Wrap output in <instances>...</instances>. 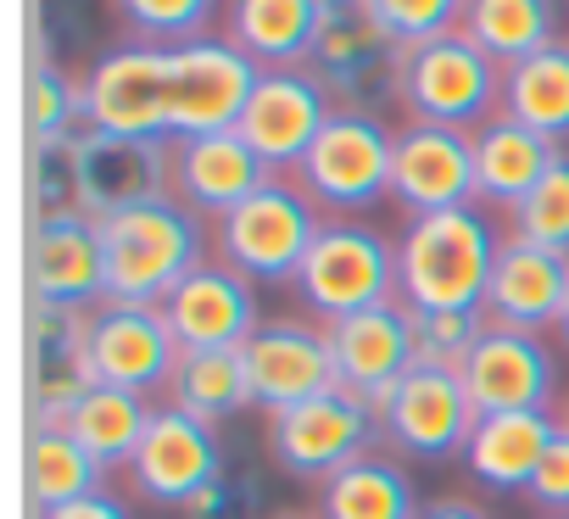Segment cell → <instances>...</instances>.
<instances>
[{
    "mask_svg": "<svg viewBox=\"0 0 569 519\" xmlns=\"http://www.w3.org/2000/svg\"><path fill=\"white\" fill-rule=\"evenodd\" d=\"M391 146H397V129H386V118L336 107V118L319 129L313 151L297 162L291 179L319 212L358 218L391 196Z\"/></svg>",
    "mask_w": 569,
    "mask_h": 519,
    "instance_id": "cell-5",
    "label": "cell"
},
{
    "mask_svg": "<svg viewBox=\"0 0 569 519\" xmlns=\"http://www.w3.org/2000/svg\"><path fill=\"white\" fill-rule=\"evenodd\" d=\"M246 375H251V397L262 413L297 408L308 397L336 391V352H330V330L302 325V319H268L257 325V336L240 347Z\"/></svg>",
    "mask_w": 569,
    "mask_h": 519,
    "instance_id": "cell-18",
    "label": "cell"
},
{
    "mask_svg": "<svg viewBox=\"0 0 569 519\" xmlns=\"http://www.w3.org/2000/svg\"><path fill=\"white\" fill-rule=\"evenodd\" d=\"M107 480V463L68 430V425H34L29 436V497L40 513L68 508L79 497H96Z\"/></svg>",
    "mask_w": 569,
    "mask_h": 519,
    "instance_id": "cell-31",
    "label": "cell"
},
{
    "mask_svg": "<svg viewBox=\"0 0 569 519\" xmlns=\"http://www.w3.org/2000/svg\"><path fill=\"white\" fill-rule=\"evenodd\" d=\"M380 441V419L375 402L352 397L347 386L308 397L297 408L268 413V458L291 475V480H330L336 469L358 463L363 452H375Z\"/></svg>",
    "mask_w": 569,
    "mask_h": 519,
    "instance_id": "cell-8",
    "label": "cell"
},
{
    "mask_svg": "<svg viewBox=\"0 0 569 519\" xmlns=\"http://www.w3.org/2000/svg\"><path fill=\"white\" fill-rule=\"evenodd\" d=\"M168 402L218 430L223 419L257 408L246 358L240 352H179V369L168 380Z\"/></svg>",
    "mask_w": 569,
    "mask_h": 519,
    "instance_id": "cell-32",
    "label": "cell"
},
{
    "mask_svg": "<svg viewBox=\"0 0 569 519\" xmlns=\"http://www.w3.org/2000/svg\"><path fill=\"white\" fill-rule=\"evenodd\" d=\"M486 336V313H413V347L419 363L436 369H463L475 341Z\"/></svg>",
    "mask_w": 569,
    "mask_h": 519,
    "instance_id": "cell-38",
    "label": "cell"
},
{
    "mask_svg": "<svg viewBox=\"0 0 569 519\" xmlns=\"http://www.w3.org/2000/svg\"><path fill=\"white\" fill-rule=\"evenodd\" d=\"M525 497H530L541 513L569 519V430L552 436V447H547V458H541V469H536V480H530Z\"/></svg>",
    "mask_w": 569,
    "mask_h": 519,
    "instance_id": "cell-41",
    "label": "cell"
},
{
    "mask_svg": "<svg viewBox=\"0 0 569 519\" xmlns=\"http://www.w3.org/2000/svg\"><path fill=\"white\" fill-rule=\"evenodd\" d=\"M173 196V140L79 129V212L112 218Z\"/></svg>",
    "mask_w": 569,
    "mask_h": 519,
    "instance_id": "cell-13",
    "label": "cell"
},
{
    "mask_svg": "<svg viewBox=\"0 0 569 519\" xmlns=\"http://www.w3.org/2000/svg\"><path fill=\"white\" fill-rule=\"evenodd\" d=\"M391 201L408 218L475 207V134L441 123H402L391 146Z\"/></svg>",
    "mask_w": 569,
    "mask_h": 519,
    "instance_id": "cell-15",
    "label": "cell"
},
{
    "mask_svg": "<svg viewBox=\"0 0 569 519\" xmlns=\"http://www.w3.org/2000/svg\"><path fill=\"white\" fill-rule=\"evenodd\" d=\"M563 302H569V257L502 234L497 269L486 286V325L541 336V330H558Z\"/></svg>",
    "mask_w": 569,
    "mask_h": 519,
    "instance_id": "cell-23",
    "label": "cell"
},
{
    "mask_svg": "<svg viewBox=\"0 0 569 519\" xmlns=\"http://www.w3.org/2000/svg\"><path fill=\"white\" fill-rule=\"evenodd\" d=\"M375 419H380V441L408 452V458H452L469 447L475 436V402L458 380V369H436V363H413L380 402H375Z\"/></svg>",
    "mask_w": 569,
    "mask_h": 519,
    "instance_id": "cell-10",
    "label": "cell"
},
{
    "mask_svg": "<svg viewBox=\"0 0 569 519\" xmlns=\"http://www.w3.org/2000/svg\"><path fill=\"white\" fill-rule=\"evenodd\" d=\"M330 118H336V101L325 96V84L308 68H262L234 134L257 151V162L268 173L291 179Z\"/></svg>",
    "mask_w": 569,
    "mask_h": 519,
    "instance_id": "cell-11",
    "label": "cell"
},
{
    "mask_svg": "<svg viewBox=\"0 0 569 519\" xmlns=\"http://www.w3.org/2000/svg\"><path fill=\"white\" fill-rule=\"evenodd\" d=\"M29 196L34 212H79V134L29 146Z\"/></svg>",
    "mask_w": 569,
    "mask_h": 519,
    "instance_id": "cell-37",
    "label": "cell"
},
{
    "mask_svg": "<svg viewBox=\"0 0 569 519\" xmlns=\"http://www.w3.org/2000/svg\"><path fill=\"white\" fill-rule=\"evenodd\" d=\"M84 101V129L101 134H146V140H173L168 134V46H118L90 62L79 79Z\"/></svg>",
    "mask_w": 569,
    "mask_h": 519,
    "instance_id": "cell-12",
    "label": "cell"
},
{
    "mask_svg": "<svg viewBox=\"0 0 569 519\" xmlns=\"http://www.w3.org/2000/svg\"><path fill=\"white\" fill-rule=\"evenodd\" d=\"M29 302L101 308L107 302V251L101 223L84 212H34L29 223Z\"/></svg>",
    "mask_w": 569,
    "mask_h": 519,
    "instance_id": "cell-17",
    "label": "cell"
},
{
    "mask_svg": "<svg viewBox=\"0 0 569 519\" xmlns=\"http://www.w3.org/2000/svg\"><path fill=\"white\" fill-rule=\"evenodd\" d=\"M508 234L569 257V151H558L547 173L525 190V201L508 212Z\"/></svg>",
    "mask_w": 569,
    "mask_h": 519,
    "instance_id": "cell-34",
    "label": "cell"
},
{
    "mask_svg": "<svg viewBox=\"0 0 569 519\" xmlns=\"http://www.w3.org/2000/svg\"><path fill=\"white\" fill-rule=\"evenodd\" d=\"M502 234L480 207L408 218L397 240V297L413 313H486Z\"/></svg>",
    "mask_w": 569,
    "mask_h": 519,
    "instance_id": "cell-1",
    "label": "cell"
},
{
    "mask_svg": "<svg viewBox=\"0 0 569 519\" xmlns=\"http://www.w3.org/2000/svg\"><path fill=\"white\" fill-rule=\"evenodd\" d=\"M223 447H218V430L201 425L196 413L184 408H157L134 463H129V480L146 502L157 508H184L196 491H207L218 475H223Z\"/></svg>",
    "mask_w": 569,
    "mask_h": 519,
    "instance_id": "cell-19",
    "label": "cell"
},
{
    "mask_svg": "<svg viewBox=\"0 0 569 519\" xmlns=\"http://www.w3.org/2000/svg\"><path fill=\"white\" fill-rule=\"evenodd\" d=\"M90 313L29 302V408L34 425H68V413L101 386L90 358Z\"/></svg>",
    "mask_w": 569,
    "mask_h": 519,
    "instance_id": "cell-14",
    "label": "cell"
},
{
    "mask_svg": "<svg viewBox=\"0 0 569 519\" xmlns=\"http://www.w3.org/2000/svg\"><path fill=\"white\" fill-rule=\"evenodd\" d=\"M558 436V413L536 408V413H486L475 419V436L463 447V469L475 475V486L486 491H530L547 447Z\"/></svg>",
    "mask_w": 569,
    "mask_h": 519,
    "instance_id": "cell-25",
    "label": "cell"
},
{
    "mask_svg": "<svg viewBox=\"0 0 569 519\" xmlns=\"http://www.w3.org/2000/svg\"><path fill=\"white\" fill-rule=\"evenodd\" d=\"M319 229H325V218L297 190V179L273 173L229 218L212 223V246H218V263H229L234 275L284 286V280H297V269H302V257H308Z\"/></svg>",
    "mask_w": 569,
    "mask_h": 519,
    "instance_id": "cell-6",
    "label": "cell"
},
{
    "mask_svg": "<svg viewBox=\"0 0 569 519\" xmlns=\"http://www.w3.org/2000/svg\"><path fill=\"white\" fill-rule=\"evenodd\" d=\"M325 0H223V34L257 68H302Z\"/></svg>",
    "mask_w": 569,
    "mask_h": 519,
    "instance_id": "cell-27",
    "label": "cell"
},
{
    "mask_svg": "<svg viewBox=\"0 0 569 519\" xmlns=\"http://www.w3.org/2000/svg\"><path fill=\"white\" fill-rule=\"evenodd\" d=\"M90 358L96 380L151 397L173 380L179 369V341L162 319V308H134V302H101L90 313Z\"/></svg>",
    "mask_w": 569,
    "mask_h": 519,
    "instance_id": "cell-21",
    "label": "cell"
},
{
    "mask_svg": "<svg viewBox=\"0 0 569 519\" xmlns=\"http://www.w3.org/2000/svg\"><path fill=\"white\" fill-rule=\"evenodd\" d=\"M402 107L413 123H441V129L475 134L480 123H491L502 112V68L463 29L419 40V46H408Z\"/></svg>",
    "mask_w": 569,
    "mask_h": 519,
    "instance_id": "cell-7",
    "label": "cell"
},
{
    "mask_svg": "<svg viewBox=\"0 0 569 519\" xmlns=\"http://www.w3.org/2000/svg\"><path fill=\"white\" fill-rule=\"evenodd\" d=\"M162 319L179 341V352H240L257 336V291L229 263L190 269L173 297L162 302Z\"/></svg>",
    "mask_w": 569,
    "mask_h": 519,
    "instance_id": "cell-20",
    "label": "cell"
},
{
    "mask_svg": "<svg viewBox=\"0 0 569 519\" xmlns=\"http://www.w3.org/2000/svg\"><path fill=\"white\" fill-rule=\"evenodd\" d=\"M419 491L397 458L363 452L319 486V519H419Z\"/></svg>",
    "mask_w": 569,
    "mask_h": 519,
    "instance_id": "cell-28",
    "label": "cell"
},
{
    "mask_svg": "<svg viewBox=\"0 0 569 519\" xmlns=\"http://www.w3.org/2000/svg\"><path fill=\"white\" fill-rule=\"evenodd\" d=\"M558 341L569 347V302H563V313H558Z\"/></svg>",
    "mask_w": 569,
    "mask_h": 519,
    "instance_id": "cell-44",
    "label": "cell"
},
{
    "mask_svg": "<svg viewBox=\"0 0 569 519\" xmlns=\"http://www.w3.org/2000/svg\"><path fill=\"white\" fill-rule=\"evenodd\" d=\"M497 68L558 46V0H469L458 23Z\"/></svg>",
    "mask_w": 569,
    "mask_h": 519,
    "instance_id": "cell-30",
    "label": "cell"
},
{
    "mask_svg": "<svg viewBox=\"0 0 569 519\" xmlns=\"http://www.w3.org/2000/svg\"><path fill=\"white\" fill-rule=\"evenodd\" d=\"M262 68L229 40V34H201L184 46H168V134H223L240 123Z\"/></svg>",
    "mask_w": 569,
    "mask_h": 519,
    "instance_id": "cell-9",
    "label": "cell"
},
{
    "mask_svg": "<svg viewBox=\"0 0 569 519\" xmlns=\"http://www.w3.org/2000/svg\"><path fill=\"white\" fill-rule=\"evenodd\" d=\"M419 519H491V513L480 502H469V497H430L419 508Z\"/></svg>",
    "mask_w": 569,
    "mask_h": 519,
    "instance_id": "cell-43",
    "label": "cell"
},
{
    "mask_svg": "<svg viewBox=\"0 0 569 519\" xmlns=\"http://www.w3.org/2000/svg\"><path fill=\"white\" fill-rule=\"evenodd\" d=\"M291 286L325 325L397 302V240L358 218H325Z\"/></svg>",
    "mask_w": 569,
    "mask_h": 519,
    "instance_id": "cell-4",
    "label": "cell"
},
{
    "mask_svg": "<svg viewBox=\"0 0 569 519\" xmlns=\"http://www.w3.org/2000/svg\"><path fill=\"white\" fill-rule=\"evenodd\" d=\"M273 173L257 162V151L223 129V134H190L173 140V196L196 212V218H229L251 190H262Z\"/></svg>",
    "mask_w": 569,
    "mask_h": 519,
    "instance_id": "cell-24",
    "label": "cell"
},
{
    "mask_svg": "<svg viewBox=\"0 0 569 519\" xmlns=\"http://www.w3.org/2000/svg\"><path fill=\"white\" fill-rule=\"evenodd\" d=\"M458 380L480 419L486 413H536V408H552V397H558V363H552L547 341L525 336V330H502V325H486V336L463 358Z\"/></svg>",
    "mask_w": 569,
    "mask_h": 519,
    "instance_id": "cell-16",
    "label": "cell"
},
{
    "mask_svg": "<svg viewBox=\"0 0 569 519\" xmlns=\"http://www.w3.org/2000/svg\"><path fill=\"white\" fill-rule=\"evenodd\" d=\"M107 7L129 29V40H140V46L201 40L207 23L218 18V0H107Z\"/></svg>",
    "mask_w": 569,
    "mask_h": 519,
    "instance_id": "cell-35",
    "label": "cell"
},
{
    "mask_svg": "<svg viewBox=\"0 0 569 519\" xmlns=\"http://www.w3.org/2000/svg\"><path fill=\"white\" fill-rule=\"evenodd\" d=\"M101 251H107V302H134V308H162L173 286L207 263V234L201 218L168 196L146 201L129 212L101 218Z\"/></svg>",
    "mask_w": 569,
    "mask_h": 519,
    "instance_id": "cell-2",
    "label": "cell"
},
{
    "mask_svg": "<svg viewBox=\"0 0 569 519\" xmlns=\"http://www.w3.org/2000/svg\"><path fill=\"white\" fill-rule=\"evenodd\" d=\"M302 68L325 84V96L341 112H375L380 118L386 107L402 101L408 46L386 29L375 0H325Z\"/></svg>",
    "mask_w": 569,
    "mask_h": 519,
    "instance_id": "cell-3",
    "label": "cell"
},
{
    "mask_svg": "<svg viewBox=\"0 0 569 519\" xmlns=\"http://www.w3.org/2000/svg\"><path fill=\"white\" fill-rule=\"evenodd\" d=\"M463 7H469V0H375V12L386 18V29H391L402 46L452 34V29L463 23Z\"/></svg>",
    "mask_w": 569,
    "mask_h": 519,
    "instance_id": "cell-40",
    "label": "cell"
},
{
    "mask_svg": "<svg viewBox=\"0 0 569 519\" xmlns=\"http://www.w3.org/2000/svg\"><path fill=\"white\" fill-rule=\"evenodd\" d=\"M268 519H319V513H268Z\"/></svg>",
    "mask_w": 569,
    "mask_h": 519,
    "instance_id": "cell-46",
    "label": "cell"
},
{
    "mask_svg": "<svg viewBox=\"0 0 569 519\" xmlns=\"http://www.w3.org/2000/svg\"><path fill=\"white\" fill-rule=\"evenodd\" d=\"M558 430H569V391H563V402H558Z\"/></svg>",
    "mask_w": 569,
    "mask_h": 519,
    "instance_id": "cell-45",
    "label": "cell"
},
{
    "mask_svg": "<svg viewBox=\"0 0 569 519\" xmlns=\"http://www.w3.org/2000/svg\"><path fill=\"white\" fill-rule=\"evenodd\" d=\"M79 129H84L79 84L51 57H34L29 62V134L34 140H62V134H79Z\"/></svg>",
    "mask_w": 569,
    "mask_h": 519,
    "instance_id": "cell-36",
    "label": "cell"
},
{
    "mask_svg": "<svg viewBox=\"0 0 569 519\" xmlns=\"http://www.w3.org/2000/svg\"><path fill=\"white\" fill-rule=\"evenodd\" d=\"M40 519H134L112 491H96V497H79V502H68V508H51V513H40Z\"/></svg>",
    "mask_w": 569,
    "mask_h": 519,
    "instance_id": "cell-42",
    "label": "cell"
},
{
    "mask_svg": "<svg viewBox=\"0 0 569 519\" xmlns=\"http://www.w3.org/2000/svg\"><path fill=\"white\" fill-rule=\"evenodd\" d=\"M558 151L563 146H552L547 134H536V129L513 123L508 112H497L491 123L475 129V190H480V201L513 212Z\"/></svg>",
    "mask_w": 569,
    "mask_h": 519,
    "instance_id": "cell-26",
    "label": "cell"
},
{
    "mask_svg": "<svg viewBox=\"0 0 569 519\" xmlns=\"http://www.w3.org/2000/svg\"><path fill=\"white\" fill-rule=\"evenodd\" d=\"M325 330H330V352H336V380L363 402H380L419 363L408 302H380V308H363V313L336 319Z\"/></svg>",
    "mask_w": 569,
    "mask_h": 519,
    "instance_id": "cell-22",
    "label": "cell"
},
{
    "mask_svg": "<svg viewBox=\"0 0 569 519\" xmlns=\"http://www.w3.org/2000/svg\"><path fill=\"white\" fill-rule=\"evenodd\" d=\"M502 112L552 146L569 140V40L502 68Z\"/></svg>",
    "mask_w": 569,
    "mask_h": 519,
    "instance_id": "cell-29",
    "label": "cell"
},
{
    "mask_svg": "<svg viewBox=\"0 0 569 519\" xmlns=\"http://www.w3.org/2000/svg\"><path fill=\"white\" fill-rule=\"evenodd\" d=\"M151 419H157V408H151L146 397L118 391V386H96V391L68 413V430H73L107 469H118V463H134V452H140Z\"/></svg>",
    "mask_w": 569,
    "mask_h": 519,
    "instance_id": "cell-33",
    "label": "cell"
},
{
    "mask_svg": "<svg viewBox=\"0 0 569 519\" xmlns=\"http://www.w3.org/2000/svg\"><path fill=\"white\" fill-rule=\"evenodd\" d=\"M179 513L184 519H262V475L257 469H223Z\"/></svg>",
    "mask_w": 569,
    "mask_h": 519,
    "instance_id": "cell-39",
    "label": "cell"
}]
</instances>
